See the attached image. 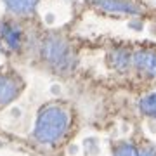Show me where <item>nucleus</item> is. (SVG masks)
Instances as JSON below:
<instances>
[{
  "mask_svg": "<svg viewBox=\"0 0 156 156\" xmlns=\"http://www.w3.org/2000/svg\"><path fill=\"white\" fill-rule=\"evenodd\" d=\"M97 5L109 12H125V14H137L139 9L125 0H97Z\"/></svg>",
  "mask_w": 156,
  "mask_h": 156,
  "instance_id": "5",
  "label": "nucleus"
},
{
  "mask_svg": "<svg viewBox=\"0 0 156 156\" xmlns=\"http://www.w3.org/2000/svg\"><path fill=\"white\" fill-rule=\"evenodd\" d=\"M115 156H139V153L134 149V146L130 144H122L120 147L116 149Z\"/></svg>",
  "mask_w": 156,
  "mask_h": 156,
  "instance_id": "10",
  "label": "nucleus"
},
{
  "mask_svg": "<svg viewBox=\"0 0 156 156\" xmlns=\"http://www.w3.org/2000/svg\"><path fill=\"white\" fill-rule=\"evenodd\" d=\"M0 33H2L4 40L7 42V45H9L11 49H19V44H21V31H19L16 26H12L9 23H4V24L0 26Z\"/></svg>",
  "mask_w": 156,
  "mask_h": 156,
  "instance_id": "6",
  "label": "nucleus"
},
{
  "mask_svg": "<svg viewBox=\"0 0 156 156\" xmlns=\"http://www.w3.org/2000/svg\"><path fill=\"white\" fill-rule=\"evenodd\" d=\"M134 64L139 71L149 75V76H156V54L153 52H135L134 54Z\"/></svg>",
  "mask_w": 156,
  "mask_h": 156,
  "instance_id": "3",
  "label": "nucleus"
},
{
  "mask_svg": "<svg viewBox=\"0 0 156 156\" xmlns=\"http://www.w3.org/2000/svg\"><path fill=\"white\" fill-rule=\"evenodd\" d=\"M38 0H5L7 7L11 9L12 12H17V14H28L35 9Z\"/></svg>",
  "mask_w": 156,
  "mask_h": 156,
  "instance_id": "7",
  "label": "nucleus"
},
{
  "mask_svg": "<svg viewBox=\"0 0 156 156\" xmlns=\"http://www.w3.org/2000/svg\"><path fill=\"white\" fill-rule=\"evenodd\" d=\"M140 111L147 115V116H156V94H149L146 95L144 99L140 101Z\"/></svg>",
  "mask_w": 156,
  "mask_h": 156,
  "instance_id": "9",
  "label": "nucleus"
},
{
  "mask_svg": "<svg viewBox=\"0 0 156 156\" xmlns=\"http://www.w3.org/2000/svg\"><path fill=\"white\" fill-rule=\"evenodd\" d=\"M19 94V85L14 78L0 75V104H7Z\"/></svg>",
  "mask_w": 156,
  "mask_h": 156,
  "instance_id": "4",
  "label": "nucleus"
},
{
  "mask_svg": "<svg viewBox=\"0 0 156 156\" xmlns=\"http://www.w3.org/2000/svg\"><path fill=\"white\" fill-rule=\"evenodd\" d=\"M68 123H69V116L62 108L47 106L40 111L38 118H37L35 137L44 144H52L64 135Z\"/></svg>",
  "mask_w": 156,
  "mask_h": 156,
  "instance_id": "1",
  "label": "nucleus"
},
{
  "mask_svg": "<svg viewBox=\"0 0 156 156\" xmlns=\"http://www.w3.org/2000/svg\"><path fill=\"white\" fill-rule=\"evenodd\" d=\"M111 62L116 69H127L130 64V56H128L127 50L118 49L115 52H111Z\"/></svg>",
  "mask_w": 156,
  "mask_h": 156,
  "instance_id": "8",
  "label": "nucleus"
},
{
  "mask_svg": "<svg viewBox=\"0 0 156 156\" xmlns=\"http://www.w3.org/2000/svg\"><path fill=\"white\" fill-rule=\"evenodd\" d=\"M42 52L47 62L52 68H56L57 71H71L76 64V57L73 54L71 47L57 37H50L45 40Z\"/></svg>",
  "mask_w": 156,
  "mask_h": 156,
  "instance_id": "2",
  "label": "nucleus"
}]
</instances>
